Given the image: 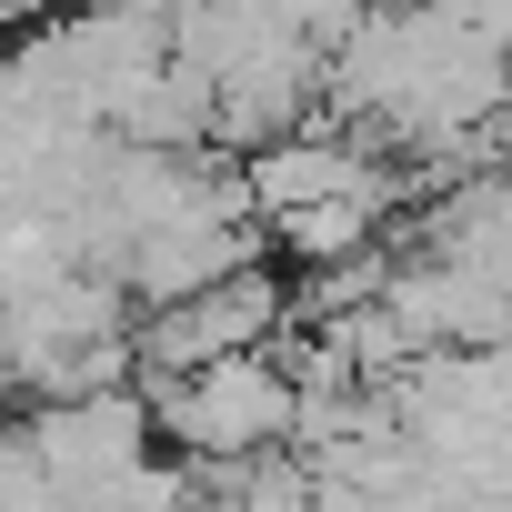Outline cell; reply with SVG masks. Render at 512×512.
Listing matches in <instances>:
<instances>
[{
  "label": "cell",
  "instance_id": "6da1fadb",
  "mask_svg": "<svg viewBox=\"0 0 512 512\" xmlns=\"http://www.w3.org/2000/svg\"><path fill=\"white\" fill-rule=\"evenodd\" d=\"M292 372L272 352H241V362H201L181 382H151V432L171 442V462L191 472H241L262 452H292Z\"/></svg>",
  "mask_w": 512,
  "mask_h": 512
},
{
  "label": "cell",
  "instance_id": "7a4b0ae2",
  "mask_svg": "<svg viewBox=\"0 0 512 512\" xmlns=\"http://www.w3.org/2000/svg\"><path fill=\"white\" fill-rule=\"evenodd\" d=\"M282 332H292V272H282V262H251V272H231V282H211V292H191V302L141 312V322H131V362H141V382H181V372H201V362L272 352Z\"/></svg>",
  "mask_w": 512,
  "mask_h": 512
},
{
  "label": "cell",
  "instance_id": "3957f363",
  "mask_svg": "<svg viewBox=\"0 0 512 512\" xmlns=\"http://www.w3.org/2000/svg\"><path fill=\"white\" fill-rule=\"evenodd\" d=\"M31 452H41V472L61 482V502H111L151 452H161V432H151V392H91V402H31Z\"/></svg>",
  "mask_w": 512,
  "mask_h": 512
},
{
  "label": "cell",
  "instance_id": "277c9868",
  "mask_svg": "<svg viewBox=\"0 0 512 512\" xmlns=\"http://www.w3.org/2000/svg\"><path fill=\"white\" fill-rule=\"evenodd\" d=\"M221 492H231V512H322V482H312L302 452H262V462H241V472H221Z\"/></svg>",
  "mask_w": 512,
  "mask_h": 512
}]
</instances>
